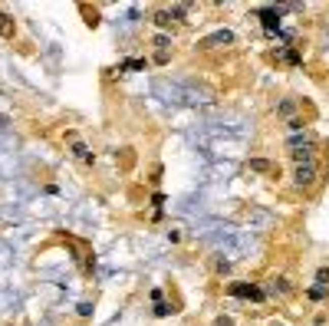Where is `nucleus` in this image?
<instances>
[{
  "mask_svg": "<svg viewBox=\"0 0 329 326\" xmlns=\"http://www.w3.org/2000/svg\"><path fill=\"white\" fill-rule=\"evenodd\" d=\"M152 43H155L158 50H168V46H171V37H168V33H155V37H152Z\"/></svg>",
  "mask_w": 329,
  "mask_h": 326,
  "instance_id": "14",
  "label": "nucleus"
},
{
  "mask_svg": "<svg viewBox=\"0 0 329 326\" xmlns=\"http://www.w3.org/2000/svg\"><path fill=\"white\" fill-rule=\"evenodd\" d=\"M257 17H260V23H263L267 33H277L280 20H283V7H263V10H257Z\"/></svg>",
  "mask_w": 329,
  "mask_h": 326,
  "instance_id": "5",
  "label": "nucleus"
},
{
  "mask_svg": "<svg viewBox=\"0 0 329 326\" xmlns=\"http://www.w3.org/2000/svg\"><path fill=\"white\" fill-rule=\"evenodd\" d=\"M171 313H174L171 303H155V316H171Z\"/></svg>",
  "mask_w": 329,
  "mask_h": 326,
  "instance_id": "15",
  "label": "nucleus"
},
{
  "mask_svg": "<svg viewBox=\"0 0 329 326\" xmlns=\"http://www.w3.org/2000/svg\"><path fill=\"white\" fill-rule=\"evenodd\" d=\"M93 313V303H79V316H89Z\"/></svg>",
  "mask_w": 329,
  "mask_h": 326,
  "instance_id": "20",
  "label": "nucleus"
},
{
  "mask_svg": "<svg viewBox=\"0 0 329 326\" xmlns=\"http://www.w3.org/2000/svg\"><path fill=\"white\" fill-rule=\"evenodd\" d=\"M316 283H323V287H329V267H319V270H316Z\"/></svg>",
  "mask_w": 329,
  "mask_h": 326,
  "instance_id": "17",
  "label": "nucleus"
},
{
  "mask_svg": "<svg viewBox=\"0 0 329 326\" xmlns=\"http://www.w3.org/2000/svg\"><path fill=\"white\" fill-rule=\"evenodd\" d=\"M303 106H310V102L296 99V96H286V99H280V102H277V115L286 122V119H293V115H300V112H303Z\"/></svg>",
  "mask_w": 329,
  "mask_h": 326,
  "instance_id": "4",
  "label": "nucleus"
},
{
  "mask_svg": "<svg viewBox=\"0 0 329 326\" xmlns=\"http://www.w3.org/2000/svg\"><path fill=\"white\" fill-rule=\"evenodd\" d=\"M73 155L79 158V162L93 165V152H89V145H82V142H73Z\"/></svg>",
  "mask_w": 329,
  "mask_h": 326,
  "instance_id": "13",
  "label": "nucleus"
},
{
  "mask_svg": "<svg viewBox=\"0 0 329 326\" xmlns=\"http://www.w3.org/2000/svg\"><path fill=\"white\" fill-rule=\"evenodd\" d=\"M247 168H250V171H257V175H270V178L280 175V165H277V162H270V158H250Z\"/></svg>",
  "mask_w": 329,
  "mask_h": 326,
  "instance_id": "9",
  "label": "nucleus"
},
{
  "mask_svg": "<svg viewBox=\"0 0 329 326\" xmlns=\"http://www.w3.org/2000/svg\"><path fill=\"white\" fill-rule=\"evenodd\" d=\"M214 326H234V323H230V316H218V320H214Z\"/></svg>",
  "mask_w": 329,
  "mask_h": 326,
  "instance_id": "21",
  "label": "nucleus"
},
{
  "mask_svg": "<svg viewBox=\"0 0 329 326\" xmlns=\"http://www.w3.org/2000/svg\"><path fill=\"white\" fill-rule=\"evenodd\" d=\"M267 297H280V300H283V297H290V290H293V283L286 280V277H274V280H267Z\"/></svg>",
  "mask_w": 329,
  "mask_h": 326,
  "instance_id": "8",
  "label": "nucleus"
},
{
  "mask_svg": "<svg viewBox=\"0 0 329 326\" xmlns=\"http://www.w3.org/2000/svg\"><path fill=\"white\" fill-rule=\"evenodd\" d=\"M326 182V158H316V162H303L293 165V185H296L303 195H316Z\"/></svg>",
  "mask_w": 329,
  "mask_h": 326,
  "instance_id": "2",
  "label": "nucleus"
},
{
  "mask_svg": "<svg viewBox=\"0 0 329 326\" xmlns=\"http://www.w3.org/2000/svg\"><path fill=\"white\" fill-rule=\"evenodd\" d=\"M227 293H230V297H241V300H254V303H267V300H270L267 290L257 287V283H230Z\"/></svg>",
  "mask_w": 329,
  "mask_h": 326,
  "instance_id": "3",
  "label": "nucleus"
},
{
  "mask_svg": "<svg viewBox=\"0 0 329 326\" xmlns=\"http://www.w3.org/2000/svg\"><path fill=\"white\" fill-rule=\"evenodd\" d=\"M270 326H283V323H270Z\"/></svg>",
  "mask_w": 329,
  "mask_h": 326,
  "instance_id": "22",
  "label": "nucleus"
},
{
  "mask_svg": "<svg viewBox=\"0 0 329 326\" xmlns=\"http://www.w3.org/2000/svg\"><path fill=\"white\" fill-rule=\"evenodd\" d=\"M230 43H234V33H230V30H218V33H211V37H204V40H201V43H198V50H218V46H230Z\"/></svg>",
  "mask_w": 329,
  "mask_h": 326,
  "instance_id": "6",
  "label": "nucleus"
},
{
  "mask_svg": "<svg viewBox=\"0 0 329 326\" xmlns=\"http://www.w3.org/2000/svg\"><path fill=\"white\" fill-rule=\"evenodd\" d=\"M145 66H148L145 60H125V63L118 66V69H145Z\"/></svg>",
  "mask_w": 329,
  "mask_h": 326,
  "instance_id": "16",
  "label": "nucleus"
},
{
  "mask_svg": "<svg viewBox=\"0 0 329 326\" xmlns=\"http://www.w3.org/2000/svg\"><path fill=\"white\" fill-rule=\"evenodd\" d=\"M13 30H17V26H13V17H10V13H0V37L10 40Z\"/></svg>",
  "mask_w": 329,
  "mask_h": 326,
  "instance_id": "12",
  "label": "nucleus"
},
{
  "mask_svg": "<svg viewBox=\"0 0 329 326\" xmlns=\"http://www.w3.org/2000/svg\"><path fill=\"white\" fill-rule=\"evenodd\" d=\"M326 17H329V13H326Z\"/></svg>",
  "mask_w": 329,
  "mask_h": 326,
  "instance_id": "23",
  "label": "nucleus"
},
{
  "mask_svg": "<svg viewBox=\"0 0 329 326\" xmlns=\"http://www.w3.org/2000/svg\"><path fill=\"white\" fill-rule=\"evenodd\" d=\"M152 20H155V26H162V30H174V26H178V23H174V17H171V10H155V17H152Z\"/></svg>",
  "mask_w": 329,
  "mask_h": 326,
  "instance_id": "11",
  "label": "nucleus"
},
{
  "mask_svg": "<svg viewBox=\"0 0 329 326\" xmlns=\"http://www.w3.org/2000/svg\"><path fill=\"white\" fill-rule=\"evenodd\" d=\"M306 300H313V303H329V287H323V283H313V287L306 290Z\"/></svg>",
  "mask_w": 329,
  "mask_h": 326,
  "instance_id": "10",
  "label": "nucleus"
},
{
  "mask_svg": "<svg viewBox=\"0 0 329 326\" xmlns=\"http://www.w3.org/2000/svg\"><path fill=\"white\" fill-rule=\"evenodd\" d=\"M274 56L280 60V63H286V66H303V56H300L296 43H283V46L274 53Z\"/></svg>",
  "mask_w": 329,
  "mask_h": 326,
  "instance_id": "7",
  "label": "nucleus"
},
{
  "mask_svg": "<svg viewBox=\"0 0 329 326\" xmlns=\"http://www.w3.org/2000/svg\"><path fill=\"white\" fill-rule=\"evenodd\" d=\"M326 142L316 138L313 132H296V135L286 138V155H290L293 165H303V162H316V158H326L323 155Z\"/></svg>",
  "mask_w": 329,
  "mask_h": 326,
  "instance_id": "1",
  "label": "nucleus"
},
{
  "mask_svg": "<svg viewBox=\"0 0 329 326\" xmlns=\"http://www.w3.org/2000/svg\"><path fill=\"white\" fill-rule=\"evenodd\" d=\"M168 60H171V56H168V53H165V50H158V53H155V63H158V66H165V63H168Z\"/></svg>",
  "mask_w": 329,
  "mask_h": 326,
  "instance_id": "19",
  "label": "nucleus"
},
{
  "mask_svg": "<svg viewBox=\"0 0 329 326\" xmlns=\"http://www.w3.org/2000/svg\"><path fill=\"white\" fill-rule=\"evenodd\" d=\"M214 270H218V274H227V270H230V260L218 257V260H214Z\"/></svg>",
  "mask_w": 329,
  "mask_h": 326,
  "instance_id": "18",
  "label": "nucleus"
}]
</instances>
